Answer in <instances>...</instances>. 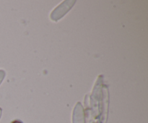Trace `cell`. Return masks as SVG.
<instances>
[{"label":"cell","instance_id":"6da1fadb","mask_svg":"<svg viewBox=\"0 0 148 123\" xmlns=\"http://www.w3.org/2000/svg\"><path fill=\"white\" fill-rule=\"evenodd\" d=\"M75 1H64L60 5L58 6L51 14V18L53 21H57L60 18H62L64 15H65L66 12L69 11L71 8L75 4Z\"/></svg>","mask_w":148,"mask_h":123},{"label":"cell","instance_id":"7a4b0ae2","mask_svg":"<svg viewBox=\"0 0 148 123\" xmlns=\"http://www.w3.org/2000/svg\"><path fill=\"white\" fill-rule=\"evenodd\" d=\"M72 123H85V112L81 103L78 102L72 114Z\"/></svg>","mask_w":148,"mask_h":123},{"label":"cell","instance_id":"3957f363","mask_svg":"<svg viewBox=\"0 0 148 123\" xmlns=\"http://www.w3.org/2000/svg\"><path fill=\"white\" fill-rule=\"evenodd\" d=\"M4 76H5V72L2 69H0V84L2 82L3 79L4 78Z\"/></svg>","mask_w":148,"mask_h":123},{"label":"cell","instance_id":"277c9868","mask_svg":"<svg viewBox=\"0 0 148 123\" xmlns=\"http://www.w3.org/2000/svg\"><path fill=\"white\" fill-rule=\"evenodd\" d=\"M1 109L0 108V118H1Z\"/></svg>","mask_w":148,"mask_h":123}]
</instances>
